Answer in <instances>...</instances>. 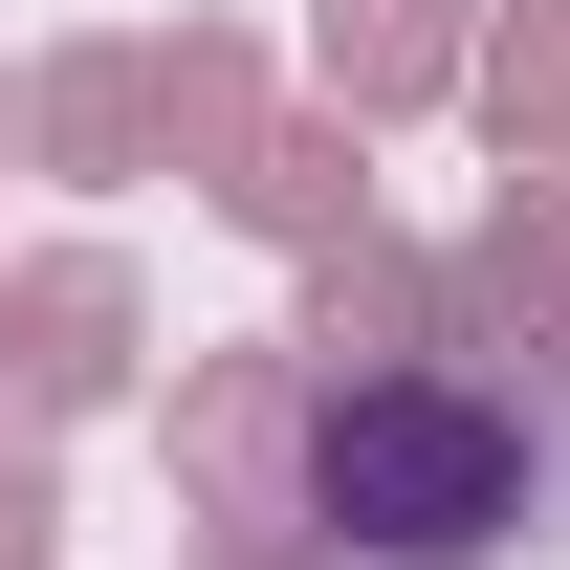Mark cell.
Returning <instances> with one entry per match:
<instances>
[{
    "mask_svg": "<svg viewBox=\"0 0 570 570\" xmlns=\"http://www.w3.org/2000/svg\"><path fill=\"white\" fill-rule=\"evenodd\" d=\"M307 504H330V549L461 570V549L527 527V439L461 417L439 373H330V395H307Z\"/></svg>",
    "mask_w": 570,
    "mask_h": 570,
    "instance_id": "6da1fadb",
    "label": "cell"
}]
</instances>
